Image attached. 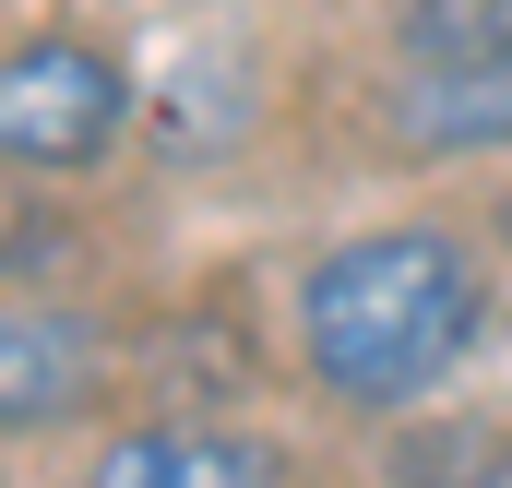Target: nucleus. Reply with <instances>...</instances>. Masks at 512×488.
<instances>
[{
    "label": "nucleus",
    "mask_w": 512,
    "mask_h": 488,
    "mask_svg": "<svg viewBox=\"0 0 512 488\" xmlns=\"http://www.w3.org/2000/svg\"><path fill=\"white\" fill-rule=\"evenodd\" d=\"M501 239H512V203H501Z\"/></svg>",
    "instance_id": "obj_8"
},
{
    "label": "nucleus",
    "mask_w": 512,
    "mask_h": 488,
    "mask_svg": "<svg viewBox=\"0 0 512 488\" xmlns=\"http://www.w3.org/2000/svg\"><path fill=\"white\" fill-rule=\"evenodd\" d=\"M393 131L417 155L512 143V72H393Z\"/></svg>",
    "instance_id": "obj_5"
},
{
    "label": "nucleus",
    "mask_w": 512,
    "mask_h": 488,
    "mask_svg": "<svg viewBox=\"0 0 512 488\" xmlns=\"http://www.w3.org/2000/svg\"><path fill=\"white\" fill-rule=\"evenodd\" d=\"M84 488H286L274 477V453L239 441V429H203V417H155V429H120Z\"/></svg>",
    "instance_id": "obj_3"
},
{
    "label": "nucleus",
    "mask_w": 512,
    "mask_h": 488,
    "mask_svg": "<svg viewBox=\"0 0 512 488\" xmlns=\"http://www.w3.org/2000/svg\"><path fill=\"white\" fill-rule=\"evenodd\" d=\"M477 322H489L477 250H453L441 227H370L322 250L298 286V346L334 405H417L477 346Z\"/></svg>",
    "instance_id": "obj_1"
},
{
    "label": "nucleus",
    "mask_w": 512,
    "mask_h": 488,
    "mask_svg": "<svg viewBox=\"0 0 512 488\" xmlns=\"http://www.w3.org/2000/svg\"><path fill=\"white\" fill-rule=\"evenodd\" d=\"M96 393V334L60 310H0V429H48Z\"/></svg>",
    "instance_id": "obj_4"
},
{
    "label": "nucleus",
    "mask_w": 512,
    "mask_h": 488,
    "mask_svg": "<svg viewBox=\"0 0 512 488\" xmlns=\"http://www.w3.org/2000/svg\"><path fill=\"white\" fill-rule=\"evenodd\" d=\"M131 120V72L84 36H36L0 60V167H96Z\"/></svg>",
    "instance_id": "obj_2"
},
{
    "label": "nucleus",
    "mask_w": 512,
    "mask_h": 488,
    "mask_svg": "<svg viewBox=\"0 0 512 488\" xmlns=\"http://www.w3.org/2000/svg\"><path fill=\"white\" fill-rule=\"evenodd\" d=\"M393 72H512V0H405Z\"/></svg>",
    "instance_id": "obj_6"
},
{
    "label": "nucleus",
    "mask_w": 512,
    "mask_h": 488,
    "mask_svg": "<svg viewBox=\"0 0 512 488\" xmlns=\"http://www.w3.org/2000/svg\"><path fill=\"white\" fill-rule=\"evenodd\" d=\"M239 120H251V72H239V60H191V72H179V96H155V143H167V155H191V167H203V155H227Z\"/></svg>",
    "instance_id": "obj_7"
}]
</instances>
